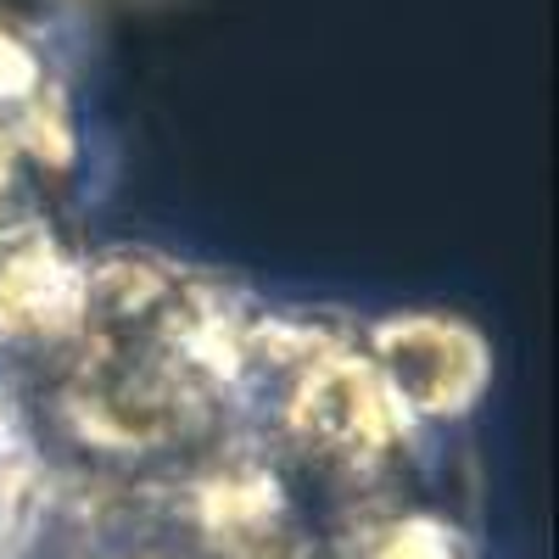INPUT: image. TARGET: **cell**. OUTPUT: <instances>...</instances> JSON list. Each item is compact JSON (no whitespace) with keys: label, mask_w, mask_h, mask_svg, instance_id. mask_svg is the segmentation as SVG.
I'll return each mask as SVG.
<instances>
[{"label":"cell","mask_w":559,"mask_h":559,"mask_svg":"<svg viewBox=\"0 0 559 559\" xmlns=\"http://www.w3.org/2000/svg\"><path fill=\"white\" fill-rule=\"evenodd\" d=\"M369 364L403 408H464V397L481 386V347L442 319L381 324Z\"/></svg>","instance_id":"1"}]
</instances>
